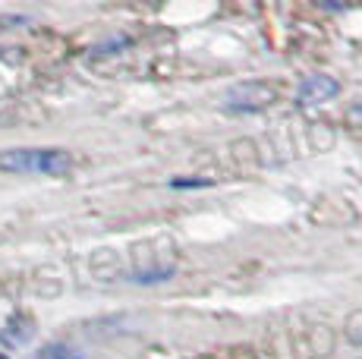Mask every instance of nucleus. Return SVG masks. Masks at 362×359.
<instances>
[{
    "instance_id": "obj_4",
    "label": "nucleus",
    "mask_w": 362,
    "mask_h": 359,
    "mask_svg": "<svg viewBox=\"0 0 362 359\" xmlns=\"http://www.w3.org/2000/svg\"><path fill=\"white\" fill-rule=\"evenodd\" d=\"M38 359H79V356H76L73 350H66V347H47V350H41Z\"/></svg>"
},
{
    "instance_id": "obj_2",
    "label": "nucleus",
    "mask_w": 362,
    "mask_h": 359,
    "mask_svg": "<svg viewBox=\"0 0 362 359\" xmlns=\"http://www.w3.org/2000/svg\"><path fill=\"white\" fill-rule=\"evenodd\" d=\"M274 98H277V92L271 86H264V82H243V86H233L227 92L224 105L227 110H262Z\"/></svg>"
},
{
    "instance_id": "obj_3",
    "label": "nucleus",
    "mask_w": 362,
    "mask_h": 359,
    "mask_svg": "<svg viewBox=\"0 0 362 359\" xmlns=\"http://www.w3.org/2000/svg\"><path fill=\"white\" fill-rule=\"evenodd\" d=\"M337 92H340L337 79H331V76H309L299 86V105H305V107L322 105V101H331Z\"/></svg>"
},
{
    "instance_id": "obj_1",
    "label": "nucleus",
    "mask_w": 362,
    "mask_h": 359,
    "mask_svg": "<svg viewBox=\"0 0 362 359\" xmlns=\"http://www.w3.org/2000/svg\"><path fill=\"white\" fill-rule=\"evenodd\" d=\"M69 155L64 148H10L0 151V170L13 174H45L60 177L69 170Z\"/></svg>"
}]
</instances>
